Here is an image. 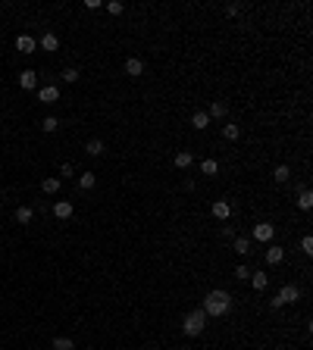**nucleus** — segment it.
<instances>
[{
	"label": "nucleus",
	"mask_w": 313,
	"mask_h": 350,
	"mask_svg": "<svg viewBox=\"0 0 313 350\" xmlns=\"http://www.w3.org/2000/svg\"><path fill=\"white\" fill-rule=\"evenodd\" d=\"M35 47H38V41L31 35H16V50L19 54H35Z\"/></svg>",
	"instance_id": "8"
},
{
	"label": "nucleus",
	"mask_w": 313,
	"mask_h": 350,
	"mask_svg": "<svg viewBox=\"0 0 313 350\" xmlns=\"http://www.w3.org/2000/svg\"><path fill=\"white\" fill-rule=\"evenodd\" d=\"M85 153H91V157H100V153H104V141H100V138H91L88 144H85Z\"/></svg>",
	"instance_id": "21"
},
{
	"label": "nucleus",
	"mask_w": 313,
	"mask_h": 350,
	"mask_svg": "<svg viewBox=\"0 0 313 350\" xmlns=\"http://www.w3.org/2000/svg\"><path fill=\"white\" fill-rule=\"evenodd\" d=\"M191 125H194L198 132H204L207 125H210V116L204 113V109H194V113H191Z\"/></svg>",
	"instance_id": "17"
},
{
	"label": "nucleus",
	"mask_w": 313,
	"mask_h": 350,
	"mask_svg": "<svg viewBox=\"0 0 313 350\" xmlns=\"http://www.w3.org/2000/svg\"><path fill=\"white\" fill-rule=\"evenodd\" d=\"M273 235H276V225H269V222H257V225H254V241L269 244V241H273Z\"/></svg>",
	"instance_id": "3"
},
{
	"label": "nucleus",
	"mask_w": 313,
	"mask_h": 350,
	"mask_svg": "<svg viewBox=\"0 0 313 350\" xmlns=\"http://www.w3.org/2000/svg\"><path fill=\"white\" fill-rule=\"evenodd\" d=\"M235 278H238V281L251 278V269H248V266H238V269H235Z\"/></svg>",
	"instance_id": "31"
},
{
	"label": "nucleus",
	"mask_w": 313,
	"mask_h": 350,
	"mask_svg": "<svg viewBox=\"0 0 313 350\" xmlns=\"http://www.w3.org/2000/svg\"><path fill=\"white\" fill-rule=\"evenodd\" d=\"M200 172H204V175H216L219 163H216V160H204V163H200Z\"/></svg>",
	"instance_id": "27"
},
{
	"label": "nucleus",
	"mask_w": 313,
	"mask_h": 350,
	"mask_svg": "<svg viewBox=\"0 0 313 350\" xmlns=\"http://www.w3.org/2000/svg\"><path fill=\"white\" fill-rule=\"evenodd\" d=\"M13 219L19 222V225H28V222L35 219V210H31V207H16V213H13Z\"/></svg>",
	"instance_id": "16"
},
{
	"label": "nucleus",
	"mask_w": 313,
	"mask_h": 350,
	"mask_svg": "<svg viewBox=\"0 0 313 350\" xmlns=\"http://www.w3.org/2000/svg\"><path fill=\"white\" fill-rule=\"evenodd\" d=\"M223 138H226V141H238V138H241V129H238L235 122H226V125H223Z\"/></svg>",
	"instance_id": "19"
},
{
	"label": "nucleus",
	"mask_w": 313,
	"mask_h": 350,
	"mask_svg": "<svg viewBox=\"0 0 313 350\" xmlns=\"http://www.w3.org/2000/svg\"><path fill=\"white\" fill-rule=\"evenodd\" d=\"M19 88H22V91H35V88H38V75L31 72V69H22V72H19Z\"/></svg>",
	"instance_id": "10"
},
{
	"label": "nucleus",
	"mask_w": 313,
	"mask_h": 350,
	"mask_svg": "<svg viewBox=\"0 0 313 350\" xmlns=\"http://www.w3.org/2000/svg\"><path fill=\"white\" fill-rule=\"evenodd\" d=\"M282 306H285V303L279 300V297H269V310H282Z\"/></svg>",
	"instance_id": "34"
},
{
	"label": "nucleus",
	"mask_w": 313,
	"mask_h": 350,
	"mask_svg": "<svg viewBox=\"0 0 313 350\" xmlns=\"http://www.w3.org/2000/svg\"><path fill=\"white\" fill-rule=\"evenodd\" d=\"M232 310V294L223 291V288H216V291H210L204 297V313L207 316H226Z\"/></svg>",
	"instance_id": "1"
},
{
	"label": "nucleus",
	"mask_w": 313,
	"mask_h": 350,
	"mask_svg": "<svg viewBox=\"0 0 313 350\" xmlns=\"http://www.w3.org/2000/svg\"><path fill=\"white\" fill-rule=\"evenodd\" d=\"M172 163H175V169H188V166L194 163V153H188V150H179V153H175V160H172Z\"/></svg>",
	"instance_id": "18"
},
{
	"label": "nucleus",
	"mask_w": 313,
	"mask_h": 350,
	"mask_svg": "<svg viewBox=\"0 0 313 350\" xmlns=\"http://www.w3.org/2000/svg\"><path fill=\"white\" fill-rule=\"evenodd\" d=\"M273 178H276L279 185H285V182H288V178H291V169L285 166V163H282V166H276V169H273Z\"/></svg>",
	"instance_id": "22"
},
{
	"label": "nucleus",
	"mask_w": 313,
	"mask_h": 350,
	"mask_svg": "<svg viewBox=\"0 0 313 350\" xmlns=\"http://www.w3.org/2000/svg\"><path fill=\"white\" fill-rule=\"evenodd\" d=\"M94 185H97V175L94 172H82L79 175V188H82V191H91Z\"/></svg>",
	"instance_id": "20"
},
{
	"label": "nucleus",
	"mask_w": 313,
	"mask_h": 350,
	"mask_svg": "<svg viewBox=\"0 0 313 350\" xmlns=\"http://www.w3.org/2000/svg\"><path fill=\"white\" fill-rule=\"evenodd\" d=\"M122 10H125V6L119 3V0H110V3H107V13H113V16H119Z\"/></svg>",
	"instance_id": "30"
},
{
	"label": "nucleus",
	"mask_w": 313,
	"mask_h": 350,
	"mask_svg": "<svg viewBox=\"0 0 313 350\" xmlns=\"http://www.w3.org/2000/svg\"><path fill=\"white\" fill-rule=\"evenodd\" d=\"M38 100H41V104H57V100H60V88H57V84H44V88H38Z\"/></svg>",
	"instance_id": "4"
},
{
	"label": "nucleus",
	"mask_w": 313,
	"mask_h": 350,
	"mask_svg": "<svg viewBox=\"0 0 313 350\" xmlns=\"http://www.w3.org/2000/svg\"><path fill=\"white\" fill-rule=\"evenodd\" d=\"M207 116L210 119H226V116H229V104H226V100H213L210 109H207Z\"/></svg>",
	"instance_id": "13"
},
{
	"label": "nucleus",
	"mask_w": 313,
	"mask_h": 350,
	"mask_svg": "<svg viewBox=\"0 0 313 350\" xmlns=\"http://www.w3.org/2000/svg\"><path fill=\"white\" fill-rule=\"evenodd\" d=\"M72 213H75L72 200H57V203H54V216H57V219H72Z\"/></svg>",
	"instance_id": "11"
},
{
	"label": "nucleus",
	"mask_w": 313,
	"mask_h": 350,
	"mask_svg": "<svg viewBox=\"0 0 313 350\" xmlns=\"http://www.w3.org/2000/svg\"><path fill=\"white\" fill-rule=\"evenodd\" d=\"M207 325V313L204 310H191V313H185V319H182V331L188 338H198L200 331H204Z\"/></svg>",
	"instance_id": "2"
},
{
	"label": "nucleus",
	"mask_w": 313,
	"mask_h": 350,
	"mask_svg": "<svg viewBox=\"0 0 313 350\" xmlns=\"http://www.w3.org/2000/svg\"><path fill=\"white\" fill-rule=\"evenodd\" d=\"M251 285H254V291H266V285H269V275H266L263 269L251 272Z\"/></svg>",
	"instance_id": "15"
},
{
	"label": "nucleus",
	"mask_w": 313,
	"mask_h": 350,
	"mask_svg": "<svg viewBox=\"0 0 313 350\" xmlns=\"http://www.w3.org/2000/svg\"><path fill=\"white\" fill-rule=\"evenodd\" d=\"M54 350H75V341L60 335V338H54Z\"/></svg>",
	"instance_id": "24"
},
{
	"label": "nucleus",
	"mask_w": 313,
	"mask_h": 350,
	"mask_svg": "<svg viewBox=\"0 0 313 350\" xmlns=\"http://www.w3.org/2000/svg\"><path fill=\"white\" fill-rule=\"evenodd\" d=\"M85 6H88V10H100L104 3H100V0H85Z\"/></svg>",
	"instance_id": "35"
},
{
	"label": "nucleus",
	"mask_w": 313,
	"mask_h": 350,
	"mask_svg": "<svg viewBox=\"0 0 313 350\" xmlns=\"http://www.w3.org/2000/svg\"><path fill=\"white\" fill-rule=\"evenodd\" d=\"M210 213H213V216L219 219V222H226L232 216V203L229 200H213V207H210Z\"/></svg>",
	"instance_id": "6"
},
{
	"label": "nucleus",
	"mask_w": 313,
	"mask_h": 350,
	"mask_svg": "<svg viewBox=\"0 0 313 350\" xmlns=\"http://www.w3.org/2000/svg\"><path fill=\"white\" fill-rule=\"evenodd\" d=\"M301 250L307 253V257L313 253V238H310V235H304V238H301Z\"/></svg>",
	"instance_id": "29"
},
{
	"label": "nucleus",
	"mask_w": 313,
	"mask_h": 350,
	"mask_svg": "<svg viewBox=\"0 0 313 350\" xmlns=\"http://www.w3.org/2000/svg\"><path fill=\"white\" fill-rule=\"evenodd\" d=\"M41 129H44L47 135H50V132H57V129H60V119H57V116H44V122H41Z\"/></svg>",
	"instance_id": "26"
},
{
	"label": "nucleus",
	"mask_w": 313,
	"mask_h": 350,
	"mask_svg": "<svg viewBox=\"0 0 313 350\" xmlns=\"http://www.w3.org/2000/svg\"><path fill=\"white\" fill-rule=\"evenodd\" d=\"M232 250H235V253H241V257L248 260V257H251V238L235 235V238H232Z\"/></svg>",
	"instance_id": "9"
},
{
	"label": "nucleus",
	"mask_w": 313,
	"mask_h": 350,
	"mask_svg": "<svg viewBox=\"0 0 313 350\" xmlns=\"http://www.w3.org/2000/svg\"><path fill=\"white\" fill-rule=\"evenodd\" d=\"M38 47L47 50V54H57V50H60V38H57L54 31H44V35H41V41H38Z\"/></svg>",
	"instance_id": "5"
},
{
	"label": "nucleus",
	"mask_w": 313,
	"mask_h": 350,
	"mask_svg": "<svg viewBox=\"0 0 313 350\" xmlns=\"http://www.w3.org/2000/svg\"><path fill=\"white\" fill-rule=\"evenodd\" d=\"M63 81H79V69H72V66H66V69H63Z\"/></svg>",
	"instance_id": "28"
},
{
	"label": "nucleus",
	"mask_w": 313,
	"mask_h": 350,
	"mask_svg": "<svg viewBox=\"0 0 313 350\" xmlns=\"http://www.w3.org/2000/svg\"><path fill=\"white\" fill-rule=\"evenodd\" d=\"M276 297H279L282 303H294V300H301V291H298L294 285H282V291H279Z\"/></svg>",
	"instance_id": "14"
},
{
	"label": "nucleus",
	"mask_w": 313,
	"mask_h": 350,
	"mask_svg": "<svg viewBox=\"0 0 313 350\" xmlns=\"http://www.w3.org/2000/svg\"><path fill=\"white\" fill-rule=\"evenodd\" d=\"M0 210H3V203H0Z\"/></svg>",
	"instance_id": "37"
},
{
	"label": "nucleus",
	"mask_w": 313,
	"mask_h": 350,
	"mask_svg": "<svg viewBox=\"0 0 313 350\" xmlns=\"http://www.w3.org/2000/svg\"><path fill=\"white\" fill-rule=\"evenodd\" d=\"M282 260H285V247L269 244V250H266V266H279Z\"/></svg>",
	"instance_id": "12"
},
{
	"label": "nucleus",
	"mask_w": 313,
	"mask_h": 350,
	"mask_svg": "<svg viewBox=\"0 0 313 350\" xmlns=\"http://www.w3.org/2000/svg\"><path fill=\"white\" fill-rule=\"evenodd\" d=\"M223 238H229V241H232V238H235V228H232V225H223Z\"/></svg>",
	"instance_id": "36"
},
{
	"label": "nucleus",
	"mask_w": 313,
	"mask_h": 350,
	"mask_svg": "<svg viewBox=\"0 0 313 350\" xmlns=\"http://www.w3.org/2000/svg\"><path fill=\"white\" fill-rule=\"evenodd\" d=\"M241 13V3H229L226 6V16H238Z\"/></svg>",
	"instance_id": "32"
},
{
	"label": "nucleus",
	"mask_w": 313,
	"mask_h": 350,
	"mask_svg": "<svg viewBox=\"0 0 313 350\" xmlns=\"http://www.w3.org/2000/svg\"><path fill=\"white\" fill-rule=\"evenodd\" d=\"M298 207H301V210H310V207H313V194H310V188H304V191L298 194Z\"/></svg>",
	"instance_id": "25"
},
{
	"label": "nucleus",
	"mask_w": 313,
	"mask_h": 350,
	"mask_svg": "<svg viewBox=\"0 0 313 350\" xmlns=\"http://www.w3.org/2000/svg\"><path fill=\"white\" fill-rule=\"evenodd\" d=\"M41 191H44V194H57V191H60V178H54V175L44 178V182H41Z\"/></svg>",
	"instance_id": "23"
},
{
	"label": "nucleus",
	"mask_w": 313,
	"mask_h": 350,
	"mask_svg": "<svg viewBox=\"0 0 313 350\" xmlns=\"http://www.w3.org/2000/svg\"><path fill=\"white\" fill-rule=\"evenodd\" d=\"M125 75H132V79L144 75V59H141V56H129V59H125Z\"/></svg>",
	"instance_id": "7"
},
{
	"label": "nucleus",
	"mask_w": 313,
	"mask_h": 350,
	"mask_svg": "<svg viewBox=\"0 0 313 350\" xmlns=\"http://www.w3.org/2000/svg\"><path fill=\"white\" fill-rule=\"evenodd\" d=\"M60 175H66V178H69V175H75V169H72V163H63V166H60Z\"/></svg>",
	"instance_id": "33"
}]
</instances>
